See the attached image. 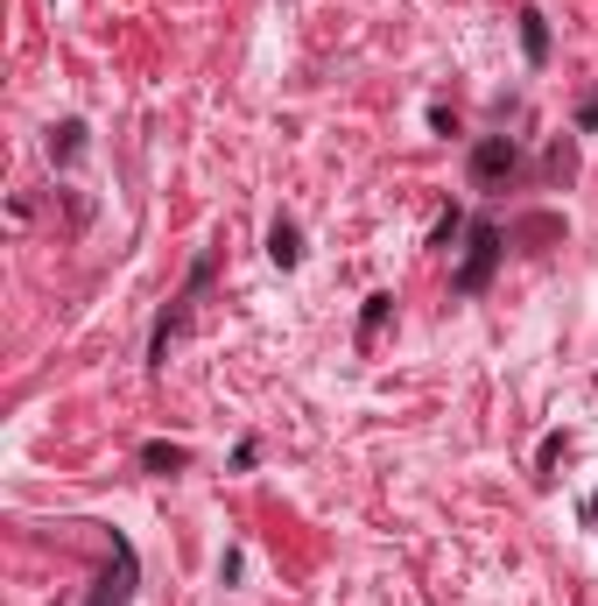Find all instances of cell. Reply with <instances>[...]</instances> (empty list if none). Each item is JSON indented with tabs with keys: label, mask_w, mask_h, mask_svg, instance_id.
<instances>
[{
	"label": "cell",
	"mask_w": 598,
	"mask_h": 606,
	"mask_svg": "<svg viewBox=\"0 0 598 606\" xmlns=\"http://www.w3.org/2000/svg\"><path fill=\"white\" fill-rule=\"evenodd\" d=\"M500 254H507V233H500L493 219H472V226H465V261L451 269V290H458V296H479V290L493 282Z\"/></svg>",
	"instance_id": "6da1fadb"
},
{
	"label": "cell",
	"mask_w": 598,
	"mask_h": 606,
	"mask_svg": "<svg viewBox=\"0 0 598 606\" xmlns=\"http://www.w3.org/2000/svg\"><path fill=\"white\" fill-rule=\"evenodd\" d=\"M204 282H211V254H198V261H190V282H183V296H177V303H169V311L156 317V338H148V367H162V359H169V346L183 338L190 311H198V296H204Z\"/></svg>",
	"instance_id": "7a4b0ae2"
},
{
	"label": "cell",
	"mask_w": 598,
	"mask_h": 606,
	"mask_svg": "<svg viewBox=\"0 0 598 606\" xmlns=\"http://www.w3.org/2000/svg\"><path fill=\"white\" fill-rule=\"evenodd\" d=\"M521 177V142L514 135H479L472 142V184L479 191H507Z\"/></svg>",
	"instance_id": "3957f363"
},
{
	"label": "cell",
	"mask_w": 598,
	"mask_h": 606,
	"mask_svg": "<svg viewBox=\"0 0 598 606\" xmlns=\"http://www.w3.org/2000/svg\"><path fill=\"white\" fill-rule=\"evenodd\" d=\"M267 261H275V269H296V261H303V226L296 219L267 226Z\"/></svg>",
	"instance_id": "277c9868"
},
{
	"label": "cell",
	"mask_w": 598,
	"mask_h": 606,
	"mask_svg": "<svg viewBox=\"0 0 598 606\" xmlns=\"http://www.w3.org/2000/svg\"><path fill=\"white\" fill-rule=\"evenodd\" d=\"M183 466H190V445H162V438L141 445V472H156V480H169V472H183Z\"/></svg>",
	"instance_id": "5b68a950"
},
{
	"label": "cell",
	"mask_w": 598,
	"mask_h": 606,
	"mask_svg": "<svg viewBox=\"0 0 598 606\" xmlns=\"http://www.w3.org/2000/svg\"><path fill=\"white\" fill-rule=\"evenodd\" d=\"M521 50H528L535 71L549 64V22H543V8H521Z\"/></svg>",
	"instance_id": "8992f818"
},
{
	"label": "cell",
	"mask_w": 598,
	"mask_h": 606,
	"mask_svg": "<svg viewBox=\"0 0 598 606\" xmlns=\"http://www.w3.org/2000/svg\"><path fill=\"white\" fill-rule=\"evenodd\" d=\"M388 317H395V290H374V296H366V311H359V346H374Z\"/></svg>",
	"instance_id": "52a82bcc"
},
{
	"label": "cell",
	"mask_w": 598,
	"mask_h": 606,
	"mask_svg": "<svg viewBox=\"0 0 598 606\" xmlns=\"http://www.w3.org/2000/svg\"><path fill=\"white\" fill-rule=\"evenodd\" d=\"M78 156H85V121L50 127V163H78Z\"/></svg>",
	"instance_id": "ba28073f"
},
{
	"label": "cell",
	"mask_w": 598,
	"mask_h": 606,
	"mask_svg": "<svg viewBox=\"0 0 598 606\" xmlns=\"http://www.w3.org/2000/svg\"><path fill=\"white\" fill-rule=\"evenodd\" d=\"M127 585H134V557L120 564V578H106L99 593H92V606H127Z\"/></svg>",
	"instance_id": "9c48e42d"
},
{
	"label": "cell",
	"mask_w": 598,
	"mask_h": 606,
	"mask_svg": "<svg viewBox=\"0 0 598 606\" xmlns=\"http://www.w3.org/2000/svg\"><path fill=\"white\" fill-rule=\"evenodd\" d=\"M458 233H465V212H458V205H451V212H443V219H437V248H451V240H458Z\"/></svg>",
	"instance_id": "30bf717a"
},
{
	"label": "cell",
	"mask_w": 598,
	"mask_h": 606,
	"mask_svg": "<svg viewBox=\"0 0 598 606\" xmlns=\"http://www.w3.org/2000/svg\"><path fill=\"white\" fill-rule=\"evenodd\" d=\"M591 522H598V494H591Z\"/></svg>",
	"instance_id": "8fae6325"
}]
</instances>
